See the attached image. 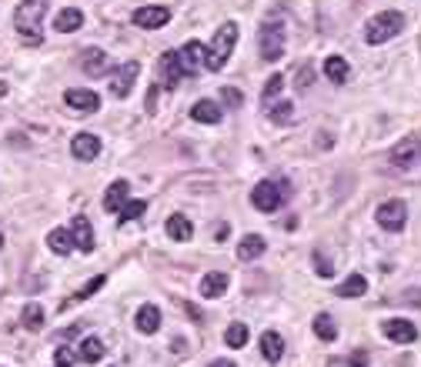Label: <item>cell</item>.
Masks as SVG:
<instances>
[{
	"label": "cell",
	"mask_w": 421,
	"mask_h": 367,
	"mask_svg": "<svg viewBox=\"0 0 421 367\" xmlns=\"http://www.w3.org/2000/svg\"><path fill=\"white\" fill-rule=\"evenodd\" d=\"M44 10H47V0H20L17 10H14V27H17V34L30 47H40V40H44V34H40V27H37Z\"/></svg>",
	"instance_id": "1"
},
{
	"label": "cell",
	"mask_w": 421,
	"mask_h": 367,
	"mask_svg": "<svg viewBox=\"0 0 421 367\" xmlns=\"http://www.w3.org/2000/svg\"><path fill=\"white\" fill-rule=\"evenodd\" d=\"M234 44H238V23L228 20V23H221V27L214 30L210 47H204V67H208V70H221V67L228 64Z\"/></svg>",
	"instance_id": "2"
},
{
	"label": "cell",
	"mask_w": 421,
	"mask_h": 367,
	"mask_svg": "<svg viewBox=\"0 0 421 367\" xmlns=\"http://www.w3.org/2000/svg\"><path fill=\"white\" fill-rule=\"evenodd\" d=\"M404 27V17L398 10H382V14H375V17L368 20V27H364V40L368 44H384V40L398 37Z\"/></svg>",
	"instance_id": "3"
},
{
	"label": "cell",
	"mask_w": 421,
	"mask_h": 367,
	"mask_svg": "<svg viewBox=\"0 0 421 367\" xmlns=\"http://www.w3.org/2000/svg\"><path fill=\"white\" fill-rule=\"evenodd\" d=\"M285 197H287L285 184H278V180H261V184H254V191H251V204L261 214H274L285 204Z\"/></svg>",
	"instance_id": "4"
},
{
	"label": "cell",
	"mask_w": 421,
	"mask_h": 367,
	"mask_svg": "<svg viewBox=\"0 0 421 367\" xmlns=\"http://www.w3.org/2000/svg\"><path fill=\"white\" fill-rule=\"evenodd\" d=\"M285 23L271 20L261 27V57L265 60H281L285 57Z\"/></svg>",
	"instance_id": "5"
},
{
	"label": "cell",
	"mask_w": 421,
	"mask_h": 367,
	"mask_svg": "<svg viewBox=\"0 0 421 367\" xmlns=\"http://www.w3.org/2000/svg\"><path fill=\"white\" fill-rule=\"evenodd\" d=\"M391 167H398V171L421 167V140L418 137H404L402 144L391 151Z\"/></svg>",
	"instance_id": "6"
},
{
	"label": "cell",
	"mask_w": 421,
	"mask_h": 367,
	"mask_svg": "<svg viewBox=\"0 0 421 367\" xmlns=\"http://www.w3.org/2000/svg\"><path fill=\"white\" fill-rule=\"evenodd\" d=\"M137 74H141V67H137L134 60H127V64H120L117 70H111V77H107L111 94H114V97H127V94H131V87H134Z\"/></svg>",
	"instance_id": "7"
},
{
	"label": "cell",
	"mask_w": 421,
	"mask_h": 367,
	"mask_svg": "<svg viewBox=\"0 0 421 367\" xmlns=\"http://www.w3.org/2000/svg\"><path fill=\"white\" fill-rule=\"evenodd\" d=\"M378 217V224H382L384 231H402L404 220H408V207H404L402 200H384L382 207L375 211Z\"/></svg>",
	"instance_id": "8"
},
{
	"label": "cell",
	"mask_w": 421,
	"mask_h": 367,
	"mask_svg": "<svg viewBox=\"0 0 421 367\" xmlns=\"http://www.w3.org/2000/svg\"><path fill=\"white\" fill-rule=\"evenodd\" d=\"M157 77L164 87H177L181 77H184V70H181V60H177V50H168V54H161L157 60Z\"/></svg>",
	"instance_id": "9"
},
{
	"label": "cell",
	"mask_w": 421,
	"mask_h": 367,
	"mask_svg": "<svg viewBox=\"0 0 421 367\" xmlns=\"http://www.w3.org/2000/svg\"><path fill=\"white\" fill-rule=\"evenodd\" d=\"M382 330H384V337H388V341H395V344H411V341L418 337L415 324H411V321H404V317H391V321H384Z\"/></svg>",
	"instance_id": "10"
},
{
	"label": "cell",
	"mask_w": 421,
	"mask_h": 367,
	"mask_svg": "<svg viewBox=\"0 0 421 367\" xmlns=\"http://www.w3.org/2000/svg\"><path fill=\"white\" fill-rule=\"evenodd\" d=\"M168 20H171V10H168V7H141V10H134V23L141 30L168 27Z\"/></svg>",
	"instance_id": "11"
},
{
	"label": "cell",
	"mask_w": 421,
	"mask_h": 367,
	"mask_svg": "<svg viewBox=\"0 0 421 367\" xmlns=\"http://www.w3.org/2000/svg\"><path fill=\"white\" fill-rule=\"evenodd\" d=\"M64 100H67L71 111H80V114H94L97 107H100V97H97L94 91H80V87H71V91L64 94Z\"/></svg>",
	"instance_id": "12"
},
{
	"label": "cell",
	"mask_w": 421,
	"mask_h": 367,
	"mask_svg": "<svg viewBox=\"0 0 421 367\" xmlns=\"http://www.w3.org/2000/svg\"><path fill=\"white\" fill-rule=\"evenodd\" d=\"M177 60H181V70H184V77H194L197 64L204 60V44H201V40H188V44L177 50Z\"/></svg>",
	"instance_id": "13"
},
{
	"label": "cell",
	"mask_w": 421,
	"mask_h": 367,
	"mask_svg": "<svg viewBox=\"0 0 421 367\" xmlns=\"http://www.w3.org/2000/svg\"><path fill=\"white\" fill-rule=\"evenodd\" d=\"M80 70H84L87 77H104V74H107V54L97 50V47H87V50L80 54Z\"/></svg>",
	"instance_id": "14"
},
{
	"label": "cell",
	"mask_w": 421,
	"mask_h": 367,
	"mask_svg": "<svg viewBox=\"0 0 421 367\" xmlns=\"http://www.w3.org/2000/svg\"><path fill=\"white\" fill-rule=\"evenodd\" d=\"M71 237H74V244L84 254L94 251V231H91V220H87L84 214H77L74 220H71Z\"/></svg>",
	"instance_id": "15"
},
{
	"label": "cell",
	"mask_w": 421,
	"mask_h": 367,
	"mask_svg": "<svg viewBox=\"0 0 421 367\" xmlns=\"http://www.w3.org/2000/svg\"><path fill=\"white\" fill-rule=\"evenodd\" d=\"M71 151H74L77 160H94V157L100 154V137H94V134H77L74 140H71Z\"/></svg>",
	"instance_id": "16"
},
{
	"label": "cell",
	"mask_w": 421,
	"mask_h": 367,
	"mask_svg": "<svg viewBox=\"0 0 421 367\" xmlns=\"http://www.w3.org/2000/svg\"><path fill=\"white\" fill-rule=\"evenodd\" d=\"M127 194H131V184H127V180H114V184L107 187V194H104V211L120 214V207L127 204Z\"/></svg>",
	"instance_id": "17"
},
{
	"label": "cell",
	"mask_w": 421,
	"mask_h": 367,
	"mask_svg": "<svg viewBox=\"0 0 421 367\" xmlns=\"http://www.w3.org/2000/svg\"><path fill=\"white\" fill-rule=\"evenodd\" d=\"M268 251V241L261 237V234H248V237H241V247H238V261H254V257H261V254Z\"/></svg>",
	"instance_id": "18"
},
{
	"label": "cell",
	"mask_w": 421,
	"mask_h": 367,
	"mask_svg": "<svg viewBox=\"0 0 421 367\" xmlns=\"http://www.w3.org/2000/svg\"><path fill=\"white\" fill-rule=\"evenodd\" d=\"M261 354L268 357L271 364H278L281 354H285V337H281L278 330H265V334H261Z\"/></svg>",
	"instance_id": "19"
},
{
	"label": "cell",
	"mask_w": 421,
	"mask_h": 367,
	"mask_svg": "<svg viewBox=\"0 0 421 367\" xmlns=\"http://www.w3.org/2000/svg\"><path fill=\"white\" fill-rule=\"evenodd\" d=\"M80 27H84V14L77 7H67V10H60L54 17V30H60V34H74Z\"/></svg>",
	"instance_id": "20"
},
{
	"label": "cell",
	"mask_w": 421,
	"mask_h": 367,
	"mask_svg": "<svg viewBox=\"0 0 421 367\" xmlns=\"http://www.w3.org/2000/svg\"><path fill=\"white\" fill-rule=\"evenodd\" d=\"M224 290H228V274L214 271V274H208V277L201 281V297H204V301H214V297H221Z\"/></svg>",
	"instance_id": "21"
},
{
	"label": "cell",
	"mask_w": 421,
	"mask_h": 367,
	"mask_svg": "<svg viewBox=\"0 0 421 367\" xmlns=\"http://www.w3.org/2000/svg\"><path fill=\"white\" fill-rule=\"evenodd\" d=\"M191 120H197V124H217V120H221V104H214V100H197L191 107Z\"/></svg>",
	"instance_id": "22"
},
{
	"label": "cell",
	"mask_w": 421,
	"mask_h": 367,
	"mask_svg": "<svg viewBox=\"0 0 421 367\" xmlns=\"http://www.w3.org/2000/svg\"><path fill=\"white\" fill-rule=\"evenodd\" d=\"M134 324H137V330H141V334H154V330L161 328V310L154 308V304H144V308L137 310Z\"/></svg>",
	"instance_id": "23"
},
{
	"label": "cell",
	"mask_w": 421,
	"mask_h": 367,
	"mask_svg": "<svg viewBox=\"0 0 421 367\" xmlns=\"http://www.w3.org/2000/svg\"><path fill=\"white\" fill-rule=\"evenodd\" d=\"M191 234H194V224L184 214H171L168 217V237L171 241H191Z\"/></svg>",
	"instance_id": "24"
},
{
	"label": "cell",
	"mask_w": 421,
	"mask_h": 367,
	"mask_svg": "<svg viewBox=\"0 0 421 367\" xmlns=\"http://www.w3.org/2000/svg\"><path fill=\"white\" fill-rule=\"evenodd\" d=\"M47 244H51V251H54V254H71L77 247L67 227H54V231L47 234Z\"/></svg>",
	"instance_id": "25"
},
{
	"label": "cell",
	"mask_w": 421,
	"mask_h": 367,
	"mask_svg": "<svg viewBox=\"0 0 421 367\" xmlns=\"http://www.w3.org/2000/svg\"><path fill=\"white\" fill-rule=\"evenodd\" d=\"M325 77L331 80V84H345L348 80V60L338 57V54H331V57L325 60Z\"/></svg>",
	"instance_id": "26"
},
{
	"label": "cell",
	"mask_w": 421,
	"mask_h": 367,
	"mask_svg": "<svg viewBox=\"0 0 421 367\" xmlns=\"http://www.w3.org/2000/svg\"><path fill=\"white\" fill-rule=\"evenodd\" d=\"M268 117H271V124L285 127V124L294 120V104H287V100H274V104H268Z\"/></svg>",
	"instance_id": "27"
},
{
	"label": "cell",
	"mask_w": 421,
	"mask_h": 367,
	"mask_svg": "<svg viewBox=\"0 0 421 367\" xmlns=\"http://www.w3.org/2000/svg\"><path fill=\"white\" fill-rule=\"evenodd\" d=\"M77 357H80V361H87V364H97V361L104 357V341H100V337H87V341H80Z\"/></svg>",
	"instance_id": "28"
},
{
	"label": "cell",
	"mask_w": 421,
	"mask_h": 367,
	"mask_svg": "<svg viewBox=\"0 0 421 367\" xmlns=\"http://www.w3.org/2000/svg\"><path fill=\"white\" fill-rule=\"evenodd\" d=\"M364 290H368V281H364L361 274H351L348 281H341V284H338V290H334V294H338V297H361Z\"/></svg>",
	"instance_id": "29"
},
{
	"label": "cell",
	"mask_w": 421,
	"mask_h": 367,
	"mask_svg": "<svg viewBox=\"0 0 421 367\" xmlns=\"http://www.w3.org/2000/svg\"><path fill=\"white\" fill-rule=\"evenodd\" d=\"M224 344L234 348V350L244 348V344H248V324H241V321L228 324V330H224Z\"/></svg>",
	"instance_id": "30"
},
{
	"label": "cell",
	"mask_w": 421,
	"mask_h": 367,
	"mask_svg": "<svg viewBox=\"0 0 421 367\" xmlns=\"http://www.w3.org/2000/svg\"><path fill=\"white\" fill-rule=\"evenodd\" d=\"M314 334H318L321 341H334V337H338V324L331 321V314H318V317H314Z\"/></svg>",
	"instance_id": "31"
},
{
	"label": "cell",
	"mask_w": 421,
	"mask_h": 367,
	"mask_svg": "<svg viewBox=\"0 0 421 367\" xmlns=\"http://www.w3.org/2000/svg\"><path fill=\"white\" fill-rule=\"evenodd\" d=\"M20 321H24V328L27 330H40L44 328V308H40V304H27Z\"/></svg>",
	"instance_id": "32"
},
{
	"label": "cell",
	"mask_w": 421,
	"mask_h": 367,
	"mask_svg": "<svg viewBox=\"0 0 421 367\" xmlns=\"http://www.w3.org/2000/svg\"><path fill=\"white\" fill-rule=\"evenodd\" d=\"M281 87H285V74H271V80L265 84V91H261V100L265 104H274L278 94H281Z\"/></svg>",
	"instance_id": "33"
},
{
	"label": "cell",
	"mask_w": 421,
	"mask_h": 367,
	"mask_svg": "<svg viewBox=\"0 0 421 367\" xmlns=\"http://www.w3.org/2000/svg\"><path fill=\"white\" fill-rule=\"evenodd\" d=\"M144 211H147V204L144 200H127L124 207H120V224H127V220H137V217H144Z\"/></svg>",
	"instance_id": "34"
},
{
	"label": "cell",
	"mask_w": 421,
	"mask_h": 367,
	"mask_svg": "<svg viewBox=\"0 0 421 367\" xmlns=\"http://www.w3.org/2000/svg\"><path fill=\"white\" fill-rule=\"evenodd\" d=\"M104 284H107V277H104V274H97L94 281H87V284H84V288L77 290L74 297H77V301H87V297H94V294H97L100 288H104Z\"/></svg>",
	"instance_id": "35"
},
{
	"label": "cell",
	"mask_w": 421,
	"mask_h": 367,
	"mask_svg": "<svg viewBox=\"0 0 421 367\" xmlns=\"http://www.w3.org/2000/svg\"><path fill=\"white\" fill-rule=\"evenodd\" d=\"M77 361V350H71V348H57V354H54V364L57 367H71Z\"/></svg>",
	"instance_id": "36"
},
{
	"label": "cell",
	"mask_w": 421,
	"mask_h": 367,
	"mask_svg": "<svg viewBox=\"0 0 421 367\" xmlns=\"http://www.w3.org/2000/svg\"><path fill=\"white\" fill-rule=\"evenodd\" d=\"M221 100H224L228 107H241V104H244V97H241L238 87H224V91H221Z\"/></svg>",
	"instance_id": "37"
},
{
	"label": "cell",
	"mask_w": 421,
	"mask_h": 367,
	"mask_svg": "<svg viewBox=\"0 0 421 367\" xmlns=\"http://www.w3.org/2000/svg\"><path fill=\"white\" fill-rule=\"evenodd\" d=\"M314 271L321 274V277H331V274H334V264H331L328 257H321V254H314Z\"/></svg>",
	"instance_id": "38"
},
{
	"label": "cell",
	"mask_w": 421,
	"mask_h": 367,
	"mask_svg": "<svg viewBox=\"0 0 421 367\" xmlns=\"http://www.w3.org/2000/svg\"><path fill=\"white\" fill-rule=\"evenodd\" d=\"M348 364H351V367H368V354H364V350H355Z\"/></svg>",
	"instance_id": "39"
},
{
	"label": "cell",
	"mask_w": 421,
	"mask_h": 367,
	"mask_svg": "<svg viewBox=\"0 0 421 367\" xmlns=\"http://www.w3.org/2000/svg\"><path fill=\"white\" fill-rule=\"evenodd\" d=\"M210 367H238V364H234V361H228V357H224V361H214V364H210Z\"/></svg>",
	"instance_id": "40"
},
{
	"label": "cell",
	"mask_w": 421,
	"mask_h": 367,
	"mask_svg": "<svg viewBox=\"0 0 421 367\" xmlns=\"http://www.w3.org/2000/svg\"><path fill=\"white\" fill-rule=\"evenodd\" d=\"M0 247H3V237H0Z\"/></svg>",
	"instance_id": "41"
}]
</instances>
